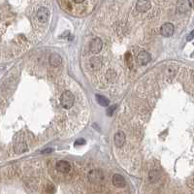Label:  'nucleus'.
<instances>
[{"label":"nucleus","instance_id":"nucleus-2","mask_svg":"<svg viewBox=\"0 0 194 194\" xmlns=\"http://www.w3.org/2000/svg\"><path fill=\"white\" fill-rule=\"evenodd\" d=\"M174 31H175L174 24H172L171 22H165L160 27L161 35L164 37H171L174 34Z\"/></svg>","mask_w":194,"mask_h":194},{"label":"nucleus","instance_id":"nucleus-10","mask_svg":"<svg viewBox=\"0 0 194 194\" xmlns=\"http://www.w3.org/2000/svg\"><path fill=\"white\" fill-rule=\"evenodd\" d=\"M56 170L60 173L66 174V173L70 172L71 166L68 162H66V161H58V162L56 163Z\"/></svg>","mask_w":194,"mask_h":194},{"label":"nucleus","instance_id":"nucleus-7","mask_svg":"<svg viewBox=\"0 0 194 194\" xmlns=\"http://www.w3.org/2000/svg\"><path fill=\"white\" fill-rule=\"evenodd\" d=\"M137 61L141 65H147V64L150 61V55L149 53L146 51H141L138 55H137Z\"/></svg>","mask_w":194,"mask_h":194},{"label":"nucleus","instance_id":"nucleus-8","mask_svg":"<svg viewBox=\"0 0 194 194\" xmlns=\"http://www.w3.org/2000/svg\"><path fill=\"white\" fill-rule=\"evenodd\" d=\"M114 141H115V145L117 148H121L125 143V133L122 131L116 133Z\"/></svg>","mask_w":194,"mask_h":194},{"label":"nucleus","instance_id":"nucleus-15","mask_svg":"<svg viewBox=\"0 0 194 194\" xmlns=\"http://www.w3.org/2000/svg\"><path fill=\"white\" fill-rule=\"evenodd\" d=\"M117 109V105H113L110 108H108L107 110V115L108 116H113V113L115 112V110Z\"/></svg>","mask_w":194,"mask_h":194},{"label":"nucleus","instance_id":"nucleus-4","mask_svg":"<svg viewBox=\"0 0 194 194\" xmlns=\"http://www.w3.org/2000/svg\"><path fill=\"white\" fill-rule=\"evenodd\" d=\"M103 48V42L100 38H95L91 40V42L90 44V51L92 53H98L102 51Z\"/></svg>","mask_w":194,"mask_h":194},{"label":"nucleus","instance_id":"nucleus-3","mask_svg":"<svg viewBox=\"0 0 194 194\" xmlns=\"http://www.w3.org/2000/svg\"><path fill=\"white\" fill-rule=\"evenodd\" d=\"M36 17H37V20L41 23H46L48 20V17H50V12H48L47 8L41 7L37 10Z\"/></svg>","mask_w":194,"mask_h":194},{"label":"nucleus","instance_id":"nucleus-1","mask_svg":"<svg viewBox=\"0 0 194 194\" xmlns=\"http://www.w3.org/2000/svg\"><path fill=\"white\" fill-rule=\"evenodd\" d=\"M60 102H61V106L64 109H71V107L75 103V96L70 90H66L61 94Z\"/></svg>","mask_w":194,"mask_h":194},{"label":"nucleus","instance_id":"nucleus-13","mask_svg":"<svg viewBox=\"0 0 194 194\" xmlns=\"http://www.w3.org/2000/svg\"><path fill=\"white\" fill-rule=\"evenodd\" d=\"M159 178H160V174L156 170H152L149 174V179L150 182H155L156 181L159 180Z\"/></svg>","mask_w":194,"mask_h":194},{"label":"nucleus","instance_id":"nucleus-5","mask_svg":"<svg viewBox=\"0 0 194 194\" xmlns=\"http://www.w3.org/2000/svg\"><path fill=\"white\" fill-rule=\"evenodd\" d=\"M87 178L91 182L97 183V182H102L104 176H103V173L101 171H99V170H91V171L88 173Z\"/></svg>","mask_w":194,"mask_h":194},{"label":"nucleus","instance_id":"nucleus-17","mask_svg":"<svg viewBox=\"0 0 194 194\" xmlns=\"http://www.w3.org/2000/svg\"><path fill=\"white\" fill-rule=\"evenodd\" d=\"M192 39H193V32H190L189 35L187 36V40H188V41H191Z\"/></svg>","mask_w":194,"mask_h":194},{"label":"nucleus","instance_id":"nucleus-6","mask_svg":"<svg viewBox=\"0 0 194 194\" xmlns=\"http://www.w3.org/2000/svg\"><path fill=\"white\" fill-rule=\"evenodd\" d=\"M150 0H138L136 3V9L141 13H145L150 9Z\"/></svg>","mask_w":194,"mask_h":194},{"label":"nucleus","instance_id":"nucleus-18","mask_svg":"<svg viewBox=\"0 0 194 194\" xmlns=\"http://www.w3.org/2000/svg\"><path fill=\"white\" fill-rule=\"evenodd\" d=\"M48 152H52V150L51 149H48V150H45L42 151V153H48Z\"/></svg>","mask_w":194,"mask_h":194},{"label":"nucleus","instance_id":"nucleus-9","mask_svg":"<svg viewBox=\"0 0 194 194\" xmlns=\"http://www.w3.org/2000/svg\"><path fill=\"white\" fill-rule=\"evenodd\" d=\"M112 181H113V184H114L116 187H125L124 178L119 174H115L114 176H113Z\"/></svg>","mask_w":194,"mask_h":194},{"label":"nucleus","instance_id":"nucleus-16","mask_svg":"<svg viewBox=\"0 0 194 194\" xmlns=\"http://www.w3.org/2000/svg\"><path fill=\"white\" fill-rule=\"evenodd\" d=\"M85 141L84 139H80L78 140L76 143H75V146H80V145H85Z\"/></svg>","mask_w":194,"mask_h":194},{"label":"nucleus","instance_id":"nucleus-11","mask_svg":"<svg viewBox=\"0 0 194 194\" xmlns=\"http://www.w3.org/2000/svg\"><path fill=\"white\" fill-rule=\"evenodd\" d=\"M48 62H50V64L53 67H58L59 66L60 64L62 63V58L58 54V53H53L50 55V58H48Z\"/></svg>","mask_w":194,"mask_h":194},{"label":"nucleus","instance_id":"nucleus-19","mask_svg":"<svg viewBox=\"0 0 194 194\" xmlns=\"http://www.w3.org/2000/svg\"><path fill=\"white\" fill-rule=\"evenodd\" d=\"M73 1H74L75 3H78L79 4V3H83L85 0H73Z\"/></svg>","mask_w":194,"mask_h":194},{"label":"nucleus","instance_id":"nucleus-12","mask_svg":"<svg viewBox=\"0 0 194 194\" xmlns=\"http://www.w3.org/2000/svg\"><path fill=\"white\" fill-rule=\"evenodd\" d=\"M95 98H96V101L98 102V104L101 105V106H103V107H107L108 105L110 104V100L107 98V97H105L103 95L96 94Z\"/></svg>","mask_w":194,"mask_h":194},{"label":"nucleus","instance_id":"nucleus-14","mask_svg":"<svg viewBox=\"0 0 194 194\" xmlns=\"http://www.w3.org/2000/svg\"><path fill=\"white\" fill-rule=\"evenodd\" d=\"M101 59L98 58H93L90 59V64H91V66L94 70L96 69H99L101 67Z\"/></svg>","mask_w":194,"mask_h":194}]
</instances>
